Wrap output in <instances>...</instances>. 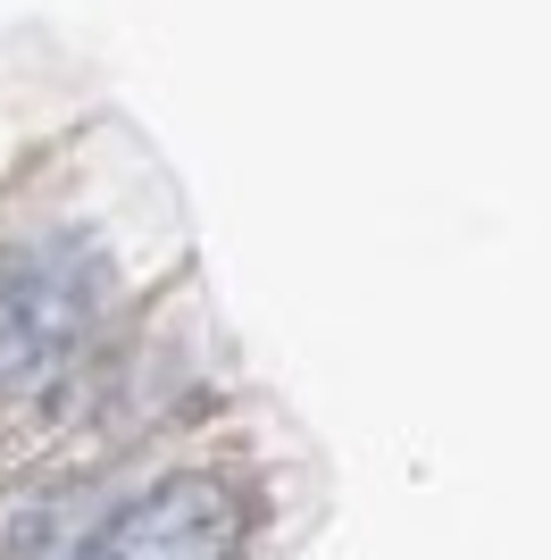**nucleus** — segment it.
I'll use <instances>...</instances> for the list:
<instances>
[{
    "mask_svg": "<svg viewBox=\"0 0 551 560\" xmlns=\"http://www.w3.org/2000/svg\"><path fill=\"white\" fill-rule=\"evenodd\" d=\"M101 310V268L84 243L43 234L0 259V394H50Z\"/></svg>",
    "mask_w": 551,
    "mask_h": 560,
    "instance_id": "1",
    "label": "nucleus"
},
{
    "mask_svg": "<svg viewBox=\"0 0 551 560\" xmlns=\"http://www.w3.org/2000/svg\"><path fill=\"white\" fill-rule=\"evenodd\" d=\"M243 552V502L218 477H167L134 493L109 527H92L75 560H234Z\"/></svg>",
    "mask_w": 551,
    "mask_h": 560,
    "instance_id": "2",
    "label": "nucleus"
}]
</instances>
